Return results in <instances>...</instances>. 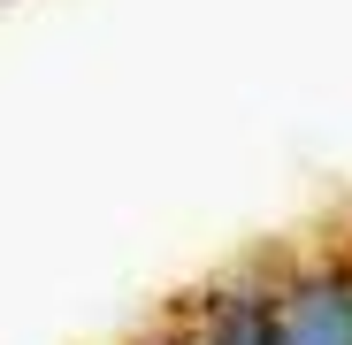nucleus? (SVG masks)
I'll use <instances>...</instances> for the list:
<instances>
[{
    "label": "nucleus",
    "instance_id": "f257e3e1",
    "mask_svg": "<svg viewBox=\"0 0 352 345\" xmlns=\"http://www.w3.org/2000/svg\"><path fill=\"white\" fill-rule=\"evenodd\" d=\"M276 345H352V246L276 261Z\"/></svg>",
    "mask_w": 352,
    "mask_h": 345
},
{
    "label": "nucleus",
    "instance_id": "f03ea898",
    "mask_svg": "<svg viewBox=\"0 0 352 345\" xmlns=\"http://www.w3.org/2000/svg\"><path fill=\"white\" fill-rule=\"evenodd\" d=\"M192 345H276V261L222 269L214 284L176 300Z\"/></svg>",
    "mask_w": 352,
    "mask_h": 345
},
{
    "label": "nucleus",
    "instance_id": "7ed1b4c3",
    "mask_svg": "<svg viewBox=\"0 0 352 345\" xmlns=\"http://www.w3.org/2000/svg\"><path fill=\"white\" fill-rule=\"evenodd\" d=\"M138 345H192V330H184V315L168 307V315H161V322H153V330H146Z\"/></svg>",
    "mask_w": 352,
    "mask_h": 345
}]
</instances>
